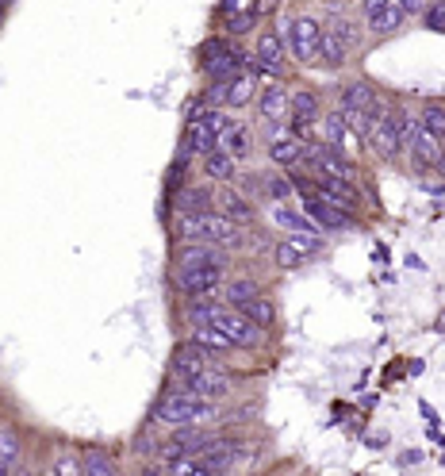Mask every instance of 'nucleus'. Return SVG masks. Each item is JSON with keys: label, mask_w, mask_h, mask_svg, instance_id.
<instances>
[{"label": "nucleus", "mask_w": 445, "mask_h": 476, "mask_svg": "<svg viewBox=\"0 0 445 476\" xmlns=\"http://www.w3.org/2000/svg\"><path fill=\"white\" fill-rule=\"evenodd\" d=\"M173 208H177V215H184V212H212L215 208V192H212V181L208 185H189V189H181L177 192V200H173Z\"/></svg>", "instance_id": "c756f323"}, {"label": "nucleus", "mask_w": 445, "mask_h": 476, "mask_svg": "<svg viewBox=\"0 0 445 476\" xmlns=\"http://www.w3.org/2000/svg\"><path fill=\"white\" fill-rule=\"evenodd\" d=\"M354 47H357V31L349 27V24H342V16H334V20L323 27L319 62L330 66V69H338V66H346L349 54H354Z\"/></svg>", "instance_id": "1a4fd4ad"}, {"label": "nucleus", "mask_w": 445, "mask_h": 476, "mask_svg": "<svg viewBox=\"0 0 445 476\" xmlns=\"http://www.w3.org/2000/svg\"><path fill=\"white\" fill-rule=\"evenodd\" d=\"M173 243H212L222 250H238L246 243V231L222 212H184L173 219Z\"/></svg>", "instance_id": "f257e3e1"}, {"label": "nucleus", "mask_w": 445, "mask_h": 476, "mask_svg": "<svg viewBox=\"0 0 445 476\" xmlns=\"http://www.w3.org/2000/svg\"><path fill=\"white\" fill-rule=\"evenodd\" d=\"M181 384H184V388H189L192 396L215 399V404H222V399L231 396V388H234V380L222 373V369H215V365H208V369H200V373H192V377H184Z\"/></svg>", "instance_id": "dca6fc26"}, {"label": "nucleus", "mask_w": 445, "mask_h": 476, "mask_svg": "<svg viewBox=\"0 0 445 476\" xmlns=\"http://www.w3.org/2000/svg\"><path fill=\"white\" fill-rule=\"evenodd\" d=\"M262 285H257V281H250V277H234V281H227V285H222V304H227V307H243V304H250L254 296H262Z\"/></svg>", "instance_id": "7c9ffc66"}, {"label": "nucleus", "mask_w": 445, "mask_h": 476, "mask_svg": "<svg viewBox=\"0 0 445 476\" xmlns=\"http://www.w3.org/2000/svg\"><path fill=\"white\" fill-rule=\"evenodd\" d=\"M396 5H399L403 16H419L426 5H430V0H396Z\"/></svg>", "instance_id": "37998d69"}, {"label": "nucleus", "mask_w": 445, "mask_h": 476, "mask_svg": "<svg viewBox=\"0 0 445 476\" xmlns=\"http://www.w3.org/2000/svg\"><path fill=\"white\" fill-rule=\"evenodd\" d=\"M285 62H288V47L281 39V31H262L254 43V54L246 58V69L257 73V78H285Z\"/></svg>", "instance_id": "0eeeda50"}, {"label": "nucleus", "mask_w": 445, "mask_h": 476, "mask_svg": "<svg viewBox=\"0 0 445 476\" xmlns=\"http://www.w3.org/2000/svg\"><path fill=\"white\" fill-rule=\"evenodd\" d=\"M300 212L311 219L319 231H349V212H342L338 204H330V200L323 192H304L300 200Z\"/></svg>", "instance_id": "4468645a"}, {"label": "nucleus", "mask_w": 445, "mask_h": 476, "mask_svg": "<svg viewBox=\"0 0 445 476\" xmlns=\"http://www.w3.org/2000/svg\"><path fill=\"white\" fill-rule=\"evenodd\" d=\"M189 342H196V346H203L212 357H222V354H231V350H238V346L219 331L215 323H203V326H192V335H189Z\"/></svg>", "instance_id": "cd10ccee"}, {"label": "nucleus", "mask_w": 445, "mask_h": 476, "mask_svg": "<svg viewBox=\"0 0 445 476\" xmlns=\"http://www.w3.org/2000/svg\"><path fill=\"white\" fill-rule=\"evenodd\" d=\"M212 323L238 346V350H257V346L265 342V331H262V326H257L254 319H246L243 311H234V307H222Z\"/></svg>", "instance_id": "9d476101"}, {"label": "nucleus", "mask_w": 445, "mask_h": 476, "mask_svg": "<svg viewBox=\"0 0 445 476\" xmlns=\"http://www.w3.org/2000/svg\"><path fill=\"white\" fill-rule=\"evenodd\" d=\"M361 20L368 27V35H396L403 27L407 16L399 12L396 0H361Z\"/></svg>", "instance_id": "2eb2a0df"}, {"label": "nucleus", "mask_w": 445, "mask_h": 476, "mask_svg": "<svg viewBox=\"0 0 445 476\" xmlns=\"http://www.w3.org/2000/svg\"><path fill=\"white\" fill-rule=\"evenodd\" d=\"M219 146H222V150H231L238 161H243V158L250 154V146H254V139H250V127H246L243 119H231V127L219 135Z\"/></svg>", "instance_id": "2f4dec72"}, {"label": "nucleus", "mask_w": 445, "mask_h": 476, "mask_svg": "<svg viewBox=\"0 0 445 476\" xmlns=\"http://www.w3.org/2000/svg\"><path fill=\"white\" fill-rule=\"evenodd\" d=\"M319 119H323V100H319V93H311V88H300V93H292L288 127H292V135H295V139H304V142H307V135H315Z\"/></svg>", "instance_id": "f8f14e48"}, {"label": "nucleus", "mask_w": 445, "mask_h": 476, "mask_svg": "<svg viewBox=\"0 0 445 476\" xmlns=\"http://www.w3.org/2000/svg\"><path fill=\"white\" fill-rule=\"evenodd\" d=\"M227 307L222 304V296H208V300H189V307H184V319H189L192 326H203V323H212L219 311Z\"/></svg>", "instance_id": "72a5a7b5"}, {"label": "nucleus", "mask_w": 445, "mask_h": 476, "mask_svg": "<svg viewBox=\"0 0 445 476\" xmlns=\"http://www.w3.org/2000/svg\"><path fill=\"white\" fill-rule=\"evenodd\" d=\"M219 415V404L215 399H203V396H192L184 384H177V388H170L161 399H158V408H154V423L158 427H196V423H212V419Z\"/></svg>", "instance_id": "f03ea898"}, {"label": "nucleus", "mask_w": 445, "mask_h": 476, "mask_svg": "<svg viewBox=\"0 0 445 476\" xmlns=\"http://www.w3.org/2000/svg\"><path fill=\"white\" fill-rule=\"evenodd\" d=\"M215 204H219V212L227 219H234V223H250V219H254V204L243 192H234L231 185H222V192H215Z\"/></svg>", "instance_id": "c85d7f7f"}, {"label": "nucleus", "mask_w": 445, "mask_h": 476, "mask_svg": "<svg viewBox=\"0 0 445 476\" xmlns=\"http://www.w3.org/2000/svg\"><path fill=\"white\" fill-rule=\"evenodd\" d=\"M304 161L311 166V173L315 177H346V181H354V161L346 158V150H338V146H330V142H315V139H307V146H304Z\"/></svg>", "instance_id": "6e6552de"}, {"label": "nucleus", "mask_w": 445, "mask_h": 476, "mask_svg": "<svg viewBox=\"0 0 445 476\" xmlns=\"http://www.w3.org/2000/svg\"><path fill=\"white\" fill-rule=\"evenodd\" d=\"M269 219H273V227L285 231V234H319V227H315L304 212H295V208H288V204H273Z\"/></svg>", "instance_id": "a878e982"}, {"label": "nucleus", "mask_w": 445, "mask_h": 476, "mask_svg": "<svg viewBox=\"0 0 445 476\" xmlns=\"http://www.w3.org/2000/svg\"><path fill=\"white\" fill-rule=\"evenodd\" d=\"M338 112L346 116L349 127H354V135H365L368 127H373V119L384 112V104L368 81H349L338 93Z\"/></svg>", "instance_id": "7ed1b4c3"}, {"label": "nucleus", "mask_w": 445, "mask_h": 476, "mask_svg": "<svg viewBox=\"0 0 445 476\" xmlns=\"http://www.w3.org/2000/svg\"><path fill=\"white\" fill-rule=\"evenodd\" d=\"M257 73H250V69H243V73H234V78L222 85V108H227V112H243V108H250L254 100H257V93H262V88H257Z\"/></svg>", "instance_id": "a211bd4d"}, {"label": "nucleus", "mask_w": 445, "mask_h": 476, "mask_svg": "<svg viewBox=\"0 0 445 476\" xmlns=\"http://www.w3.org/2000/svg\"><path fill=\"white\" fill-rule=\"evenodd\" d=\"M319 250H323V238L319 234H285L281 243H276V250H273V262L281 265V269H300Z\"/></svg>", "instance_id": "ddd939ff"}, {"label": "nucleus", "mask_w": 445, "mask_h": 476, "mask_svg": "<svg viewBox=\"0 0 445 476\" xmlns=\"http://www.w3.org/2000/svg\"><path fill=\"white\" fill-rule=\"evenodd\" d=\"M20 457H24L20 438H16L12 430H0V472H12V469H20Z\"/></svg>", "instance_id": "c9c22d12"}, {"label": "nucleus", "mask_w": 445, "mask_h": 476, "mask_svg": "<svg viewBox=\"0 0 445 476\" xmlns=\"http://www.w3.org/2000/svg\"><path fill=\"white\" fill-rule=\"evenodd\" d=\"M238 311H243L246 319H254L257 326H262V331H269V326L276 323V304H273V300L265 296V292H262V296H254L250 304H243Z\"/></svg>", "instance_id": "473e14b6"}, {"label": "nucleus", "mask_w": 445, "mask_h": 476, "mask_svg": "<svg viewBox=\"0 0 445 476\" xmlns=\"http://www.w3.org/2000/svg\"><path fill=\"white\" fill-rule=\"evenodd\" d=\"M5 8H8V0H0V16H5Z\"/></svg>", "instance_id": "a18cd8bd"}, {"label": "nucleus", "mask_w": 445, "mask_h": 476, "mask_svg": "<svg viewBox=\"0 0 445 476\" xmlns=\"http://www.w3.org/2000/svg\"><path fill=\"white\" fill-rule=\"evenodd\" d=\"M319 139L330 142V146H338V150H346L349 139H354V127H349L346 116L334 108V112H323V119H319Z\"/></svg>", "instance_id": "bb28decb"}, {"label": "nucleus", "mask_w": 445, "mask_h": 476, "mask_svg": "<svg viewBox=\"0 0 445 476\" xmlns=\"http://www.w3.org/2000/svg\"><path fill=\"white\" fill-rule=\"evenodd\" d=\"M257 20H262V16H257V8H243V12H231L227 16V39H238V35H250L254 27H257Z\"/></svg>", "instance_id": "4c0bfd02"}, {"label": "nucleus", "mask_w": 445, "mask_h": 476, "mask_svg": "<svg viewBox=\"0 0 445 476\" xmlns=\"http://www.w3.org/2000/svg\"><path fill=\"white\" fill-rule=\"evenodd\" d=\"M243 8H254V0H222V16L243 12Z\"/></svg>", "instance_id": "c03bdc74"}, {"label": "nucleus", "mask_w": 445, "mask_h": 476, "mask_svg": "<svg viewBox=\"0 0 445 476\" xmlns=\"http://www.w3.org/2000/svg\"><path fill=\"white\" fill-rule=\"evenodd\" d=\"M227 285V265H173V288L184 300L219 296Z\"/></svg>", "instance_id": "39448f33"}, {"label": "nucleus", "mask_w": 445, "mask_h": 476, "mask_svg": "<svg viewBox=\"0 0 445 476\" xmlns=\"http://www.w3.org/2000/svg\"><path fill=\"white\" fill-rule=\"evenodd\" d=\"M212 365V354L203 350V346H196V342H184V346H177V354H173V373L184 380V377H192V373H200V369H208Z\"/></svg>", "instance_id": "393cba45"}, {"label": "nucleus", "mask_w": 445, "mask_h": 476, "mask_svg": "<svg viewBox=\"0 0 445 476\" xmlns=\"http://www.w3.org/2000/svg\"><path fill=\"white\" fill-rule=\"evenodd\" d=\"M315 192H323L330 204H338L342 212H357L361 208V189L346 177H315Z\"/></svg>", "instance_id": "412c9836"}, {"label": "nucleus", "mask_w": 445, "mask_h": 476, "mask_svg": "<svg viewBox=\"0 0 445 476\" xmlns=\"http://www.w3.org/2000/svg\"><path fill=\"white\" fill-rule=\"evenodd\" d=\"M407 158H411L422 173H441V170H445V139L422 131V135L415 139L411 150H407Z\"/></svg>", "instance_id": "6ab92c4d"}, {"label": "nucleus", "mask_w": 445, "mask_h": 476, "mask_svg": "<svg viewBox=\"0 0 445 476\" xmlns=\"http://www.w3.org/2000/svg\"><path fill=\"white\" fill-rule=\"evenodd\" d=\"M54 472H58V476H78L81 472V457L58 453V457H54Z\"/></svg>", "instance_id": "79ce46f5"}, {"label": "nucleus", "mask_w": 445, "mask_h": 476, "mask_svg": "<svg viewBox=\"0 0 445 476\" xmlns=\"http://www.w3.org/2000/svg\"><path fill=\"white\" fill-rule=\"evenodd\" d=\"M200 166H203L200 170L203 181H212V185H234L238 181V158L231 150H222V146H215L212 154H203Z\"/></svg>", "instance_id": "4be33fe9"}, {"label": "nucleus", "mask_w": 445, "mask_h": 476, "mask_svg": "<svg viewBox=\"0 0 445 476\" xmlns=\"http://www.w3.org/2000/svg\"><path fill=\"white\" fill-rule=\"evenodd\" d=\"M219 146V135H215V127L208 116H189V127H184V142H181V150H189L192 158H203V154H212Z\"/></svg>", "instance_id": "aec40b11"}, {"label": "nucleus", "mask_w": 445, "mask_h": 476, "mask_svg": "<svg viewBox=\"0 0 445 476\" xmlns=\"http://www.w3.org/2000/svg\"><path fill=\"white\" fill-rule=\"evenodd\" d=\"M257 119L262 123H288V108H292V88L281 85V81H273L265 85L262 93H257Z\"/></svg>", "instance_id": "f3484780"}, {"label": "nucleus", "mask_w": 445, "mask_h": 476, "mask_svg": "<svg viewBox=\"0 0 445 476\" xmlns=\"http://www.w3.org/2000/svg\"><path fill=\"white\" fill-rule=\"evenodd\" d=\"M419 119H422V131L445 139V104H426L419 112Z\"/></svg>", "instance_id": "58836bf2"}, {"label": "nucleus", "mask_w": 445, "mask_h": 476, "mask_svg": "<svg viewBox=\"0 0 445 476\" xmlns=\"http://www.w3.org/2000/svg\"><path fill=\"white\" fill-rule=\"evenodd\" d=\"M285 35H288V58L292 62H300V66H311L315 58H319V43H323V24L315 20V16H292L288 20V27H285Z\"/></svg>", "instance_id": "423d86ee"}, {"label": "nucleus", "mask_w": 445, "mask_h": 476, "mask_svg": "<svg viewBox=\"0 0 445 476\" xmlns=\"http://www.w3.org/2000/svg\"><path fill=\"white\" fill-rule=\"evenodd\" d=\"M269 146V161L276 170H295L304 161V139H295L292 131L288 135H281V139H273V142H265Z\"/></svg>", "instance_id": "b1692460"}, {"label": "nucleus", "mask_w": 445, "mask_h": 476, "mask_svg": "<svg viewBox=\"0 0 445 476\" xmlns=\"http://www.w3.org/2000/svg\"><path fill=\"white\" fill-rule=\"evenodd\" d=\"M173 265H227V250L212 243H177Z\"/></svg>", "instance_id": "5701e85b"}, {"label": "nucleus", "mask_w": 445, "mask_h": 476, "mask_svg": "<svg viewBox=\"0 0 445 476\" xmlns=\"http://www.w3.org/2000/svg\"><path fill=\"white\" fill-rule=\"evenodd\" d=\"M246 58H250V54L238 50L231 39H208L200 47V69H203V78H208L212 85H227L234 73L246 69Z\"/></svg>", "instance_id": "20e7f679"}, {"label": "nucleus", "mask_w": 445, "mask_h": 476, "mask_svg": "<svg viewBox=\"0 0 445 476\" xmlns=\"http://www.w3.org/2000/svg\"><path fill=\"white\" fill-rule=\"evenodd\" d=\"M81 476H116V465H111V457L97 446L81 450Z\"/></svg>", "instance_id": "f704fd0d"}, {"label": "nucleus", "mask_w": 445, "mask_h": 476, "mask_svg": "<svg viewBox=\"0 0 445 476\" xmlns=\"http://www.w3.org/2000/svg\"><path fill=\"white\" fill-rule=\"evenodd\" d=\"M265 200H273V204H285V200H292V181L285 177V170L273 173L265 181Z\"/></svg>", "instance_id": "ea45409f"}, {"label": "nucleus", "mask_w": 445, "mask_h": 476, "mask_svg": "<svg viewBox=\"0 0 445 476\" xmlns=\"http://www.w3.org/2000/svg\"><path fill=\"white\" fill-rule=\"evenodd\" d=\"M419 16H422V24L430 31H445V0H430Z\"/></svg>", "instance_id": "a19ab883"}, {"label": "nucleus", "mask_w": 445, "mask_h": 476, "mask_svg": "<svg viewBox=\"0 0 445 476\" xmlns=\"http://www.w3.org/2000/svg\"><path fill=\"white\" fill-rule=\"evenodd\" d=\"M396 116H399V150H411L415 139L422 135V119L419 112H407V108H396Z\"/></svg>", "instance_id": "e433bc0d"}, {"label": "nucleus", "mask_w": 445, "mask_h": 476, "mask_svg": "<svg viewBox=\"0 0 445 476\" xmlns=\"http://www.w3.org/2000/svg\"><path fill=\"white\" fill-rule=\"evenodd\" d=\"M365 139H368V150H373L377 158L396 161L399 158V116H396V108H384V112L373 119V127L365 131Z\"/></svg>", "instance_id": "9b49d317"}]
</instances>
